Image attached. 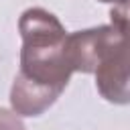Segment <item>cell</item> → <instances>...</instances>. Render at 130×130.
<instances>
[{"label":"cell","mask_w":130,"mask_h":130,"mask_svg":"<svg viewBox=\"0 0 130 130\" xmlns=\"http://www.w3.org/2000/svg\"><path fill=\"white\" fill-rule=\"evenodd\" d=\"M22 37L20 71L12 83L10 104L20 116L43 114L65 89L73 73L67 59V30L45 8H28L18 20Z\"/></svg>","instance_id":"cell-1"},{"label":"cell","mask_w":130,"mask_h":130,"mask_svg":"<svg viewBox=\"0 0 130 130\" xmlns=\"http://www.w3.org/2000/svg\"><path fill=\"white\" fill-rule=\"evenodd\" d=\"M93 73L98 91L108 102L130 104V41L116 26L102 49Z\"/></svg>","instance_id":"cell-2"},{"label":"cell","mask_w":130,"mask_h":130,"mask_svg":"<svg viewBox=\"0 0 130 130\" xmlns=\"http://www.w3.org/2000/svg\"><path fill=\"white\" fill-rule=\"evenodd\" d=\"M110 18H112V24L130 41V2H124L112 8Z\"/></svg>","instance_id":"cell-3"},{"label":"cell","mask_w":130,"mask_h":130,"mask_svg":"<svg viewBox=\"0 0 130 130\" xmlns=\"http://www.w3.org/2000/svg\"><path fill=\"white\" fill-rule=\"evenodd\" d=\"M0 130H24V126L16 114L0 108Z\"/></svg>","instance_id":"cell-4"},{"label":"cell","mask_w":130,"mask_h":130,"mask_svg":"<svg viewBox=\"0 0 130 130\" xmlns=\"http://www.w3.org/2000/svg\"><path fill=\"white\" fill-rule=\"evenodd\" d=\"M100 2H114V4H124V2H130V0H100Z\"/></svg>","instance_id":"cell-5"}]
</instances>
